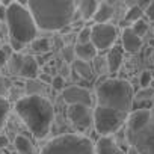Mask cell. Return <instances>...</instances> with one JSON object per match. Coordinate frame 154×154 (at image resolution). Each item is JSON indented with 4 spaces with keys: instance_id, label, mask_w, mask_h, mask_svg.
Wrapping results in <instances>:
<instances>
[{
    "instance_id": "obj_1",
    "label": "cell",
    "mask_w": 154,
    "mask_h": 154,
    "mask_svg": "<svg viewBox=\"0 0 154 154\" xmlns=\"http://www.w3.org/2000/svg\"><path fill=\"white\" fill-rule=\"evenodd\" d=\"M38 29L56 32L68 27L72 21L77 5L71 0H32L26 3Z\"/></svg>"
},
{
    "instance_id": "obj_2",
    "label": "cell",
    "mask_w": 154,
    "mask_h": 154,
    "mask_svg": "<svg viewBox=\"0 0 154 154\" xmlns=\"http://www.w3.org/2000/svg\"><path fill=\"white\" fill-rule=\"evenodd\" d=\"M15 110L36 139H44L48 134L54 119V109L45 97L26 95L15 103Z\"/></svg>"
},
{
    "instance_id": "obj_3",
    "label": "cell",
    "mask_w": 154,
    "mask_h": 154,
    "mask_svg": "<svg viewBox=\"0 0 154 154\" xmlns=\"http://www.w3.org/2000/svg\"><path fill=\"white\" fill-rule=\"evenodd\" d=\"M125 134L137 154H154V104L149 109L130 112Z\"/></svg>"
},
{
    "instance_id": "obj_4",
    "label": "cell",
    "mask_w": 154,
    "mask_h": 154,
    "mask_svg": "<svg viewBox=\"0 0 154 154\" xmlns=\"http://www.w3.org/2000/svg\"><path fill=\"white\" fill-rule=\"evenodd\" d=\"M134 92L131 85L122 79H107L97 88V106L130 115Z\"/></svg>"
},
{
    "instance_id": "obj_5",
    "label": "cell",
    "mask_w": 154,
    "mask_h": 154,
    "mask_svg": "<svg viewBox=\"0 0 154 154\" xmlns=\"http://www.w3.org/2000/svg\"><path fill=\"white\" fill-rule=\"evenodd\" d=\"M6 26L8 32L12 41H17L20 44L33 42L38 36V27L35 24V20L32 14L29 12L26 3L11 2V5L6 8Z\"/></svg>"
},
{
    "instance_id": "obj_6",
    "label": "cell",
    "mask_w": 154,
    "mask_h": 154,
    "mask_svg": "<svg viewBox=\"0 0 154 154\" xmlns=\"http://www.w3.org/2000/svg\"><path fill=\"white\" fill-rule=\"evenodd\" d=\"M41 154H95L91 139L82 134H62L51 139Z\"/></svg>"
},
{
    "instance_id": "obj_7",
    "label": "cell",
    "mask_w": 154,
    "mask_h": 154,
    "mask_svg": "<svg viewBox=\"0 0 154 154\" xmlns=\"http://www.w3.org/2000/svg\"><path fill=\"white\" fill-rule=\"evenodd\" d=\"M92 116H94L92 124L95 125V130H97L101 136H109V134L118 131V130L125 124L128 115L97 106Z\"/></svg>"
},
{
    "instance_id": "obj_8",
    "label": "cell",
    "mask_w": 154,
    "mask_h": 154,
    "mask_svg": "<svg viewBox=\"0 0 154 154\" xmlns=\"http://www.w3.org/2000/svg\"><path fill=\"white\" fill-rule=\"evenodd\" d=\"M118 30L113 24H95L91 27V44L97 48V51L110 50L116 41Z\"/></svg>"
},
{
    "instance_id": "obj_9",
    "label": "cell",
    "mask_w": 154,
    "mask_h": 154,
    "mask_svg": "<svg viewBox=\"0 0 154 154\" xmlns=\"http://www.w3.org/2000/svg\"><path fill=\"white\" fill-rule=\"evenodd\" d=\"M68 119L72 127L79 131H85L92 125L94 121V110L86 106H68Z\"/></svg>"
},
{
    "instance_id": "obj_10",
    "label": "cell",
    "mask_w": 154,
    "mask_h": 154,
    "mask_svg": "<svg viewBox=\"0 0 154 154\" xmlns=\"http://www.w3.org/2000/svg\"><path fill=\"white\" fill-rule=\"evenodd\" d=\"M63 101L68 106H92V95L88 89L80 86H68L62 91Z\"/></svg>"
},
{
    "instance_id": "obj_11",
    "label": "cell",
    "mask_w": 154,
    "mask_h": 154,
    "mask_svg": "<svg viewBox=\"0 0 154 154\" xmlns=\"http://www.w3.org/2000/svg\"><path fill=\"white\" fill-rule=\"evenodd\" d=\"M121 39H122V50H125L128 53H136L142 47V38H139L131 30V27H125L122 30Z\"/></svg>"
},
{
    "instance_id": "obj_12",
    "label": "cell",
    "mask_w": 154,
    "mask_h": 154,
    "mask_svg": "<svg viewBox=\"0 0 154 154\" xmlns=\"http://www.w3.org/2000/svg\"><path fill=\"white\" fill-rule=\"evenodd\" d=\"M94 151L97 154H125L110 136H101L97 140Z\"/></svg>"
},
{
    "instance_id": "obj_13",
    "label": "cell",
    "mask_w": 154,
    "mask_h": 154,
    "mask_svg": "<svg viewBox=\"0 0 154 154\" xmlns=\"http://www.w3.org/2000/svg\"><path fill=\"white\" fill-rule=\"evenodd\" d=\"M122 60H124V50L118 45H113L109 50L107 57H106V66H107L109 72H116L121 68Z\"/></svg>"
},
{
    "instance_id": "obj_14",
    "label": "cell",
    "mask_w": 154,
    "mask_h": 154,
    "mask_svg": "<svg viewBox=\"0 0 154 154\" xmlns=\"http://www.w3.org/2000/svg\"><path fill=\"white\" fill-rule=\"evenodd\" d=\"M38 71H39V65L36 62V59L32 54H27L23 57V65L20 69V75L26 77L27 80H33L38 77Z\"/></svg>"
},
{
    "instance_id": "obj_15",
    "label": "cell",
    "mask_w": 154,
    "mask_h": 154,
    "mask_svg": "<svg viewBox=\"0 0 154 154\" xmlns=\"http://www.w3.org/2000/svg\"><path fill=\"white\" fill-rule=\"evenodd\" d=\"M74 51H75V57L83 62H89L91 59H95L97 56V48L88 42V44H75L74 45Z\"/></svg>"
},
{
    "instance_id": "obj_16",
    "label": "cell",
    "mask_w": 154,
    "mask_h": 154,
    "mask_svg": "<svg viewBox=\"0 0 154 154\" xmlns=\"http://www.w3.org/2000/svg\"><path fill=\"white\" fill-rule=\"evenodd\" d=\"M113 6L107 2H103V3H98V8L95 11V15H94V20L97 24H107V21L113 17Z\"/></svg>"
},
{
    "instance_id": "obj_17",
    "label": "cell",
    "mask_w": 154,
    "mask_h": 154,
    "mask_svg": "<svg viewBox=\"0 0 154 154\" xmlns=\"http://www.w3.org/2000/svg\"><path fill=\"white\" fill-rule=\"evenodd\" d=\"M77 8H79L77 12H80L82 18L91 20L95 15V11L98 8V2H95V0H83V2H80L79 5H77Z\"/></svg>"
},
{
    "instance_id": "obj_18",
    "label": "cell",
    "mask_w": 154,
    "mask_h": 154,
    "mask_svg": "<svg viewBox=\"0 0 154 154\" xmlns=\"http://www.w3.org/2000/svg\"><path fill=\"white\" fill-rule=\"evenodd\" d=\"M47 94V85L42 83L38 79L33 80H27L26 82V95H39V97H45Z\"/></svg>"
},
{
    "instance_id": "obj_19",
    "label": "cell",
    "mask_w": 154,
    "mask_h": 154,
    "mask_svg": "<svg viewBox=\"0 0 154 154\" xmlns=\"http://www.w3.org/2000/svg\"><path fill=\"white\" fill-rule=\"evenodd\" d=\"M15 149H17V154H35V148L32 145V140L26 136L15 137Z\"/></svg>"
},
{
    "instance_id": "obj_20",
    "label": "cell",
    "mask_w": 154,
    "mask_h": 154,
    "mask_svg": "<svg viewBox=\"0 0 154 154\" xmlns=\"http://www.w3.org/2000/svg\"><path fill=\"white\" fill-rule=\"evenodd\" d=\"M71 65H72L74 72L79 75V77H82V79H91V75H92V68H91L89 62H83V60L75 59Z\"/></svg>"
},
{
    "instance_id": "obj_21",
    "label": "cell",
    "mask_w": 154,
    "mask_h": 154,
    "mask_svg": "<svg viewBox=\"0 0 154 154\" xmlns=\"http://www.w3.org/2000/svg\"><path fill=\"white\" fill-rule=\"evenodd\" d=\"M23 57L20 53H12L11 57H8V65H9V72L14 74V75H20V69H21V65H23Z\"/></svg>"
},
{
    "instance_id": "obj_22",
    "label": "cell",
    "mask_w": 154,
    "mask_h": 154,
    "mask_svg": "<svg viewBox=\"0 0 154 154\" xmlns=\"http://www.w3.org/2000/svg\"><path fill=\"white\" fill-rule=\"evenodd\" d=\"M142 15H143V11L137 5H131L125 12V21L127 23H136V21L142 20Z\"/></svg>"
},
{
    "instance_id": "obj_23",
    "label": "cell",
    "mask_w": 154,
    "mask_h": 154,
    "mask_svg": "<svg viewBox=\"0 0 154 154\" xmlns=\"http://www.w3.org/2000/svg\"><path fill=\"white\" fill-rule=\"evenodd\" d=\"M48 50H50V41L47 38H36L32 42V51L33 53L42 54V53H47Z\"/></svg>"
},
{
    "instance_id": "obj_24",
    "label": "cell",
    "mask_w": 154,
    "mask_h": 154,
    "mask_svg": "<svg viewBox=\"0 0 154 154\" xmlns=\"http://www.w3.org/2000/svg\"><path fill=\"white\" fill-rule=\"evenodd\" d=\"M9 110H11L9 101L6 98H0V130L3 128V125L6 122V118L9 115Z\"/></svg>"
},
{
    "instance_id": "obj_25",
    "label": "cell",
    "mask_w": 154,
    "mask_h": 154,
    "mask_svg": "<svg viewBox=\"0 0 154 154\" xmlns=\"http://www.w3.org/2000/svg\"><path fill=\"white\" fill-rule=\"evenodd\" d=\"M77 39V44H88L91 42V27H83L79 30V33H77L75 36Z\"/></svg>"
},
{
    "instance_id": "obj_26",
    "label": "cell",
    "mask_w": 154,
    "mask_h": 154,
    "mask_svg": "<svg viewBox=\"0 0 154 154\" xmlns=\"http://www.w3.org/2000/svg\"><path fill=\"white\" fill-rule=\"evenodd\" d=\"M62 57L66 63H72L75 60V51H74V45H65L62 48Z\"/></svg>"
},
{
    "instance_id": "obj_27",
    "label": "cell",
    "mask_w": 154,
    "mask_h": 154,
    "mask_svg": "<svg viewBox=\"0 0 154 154\" xmlns=\"http://www.w3.org/2000/svg\"><path fill=\"white\" fill-rule=\"evenodd\" d=\"M11 89V80L8 77L0 75V98H5Z\"/></svg>"
},
{
    "instance_id": "obj_28",
    "label": "cell",
    "mask_w": 154,
    "mask_h": 154,
    "mask_svg": "<svg viewBox=\"0 0 154 154\" xmlns=\"http://www.w3.org/2000/svg\"><path fill=\"white\" fill-rule=\"evenodd\" d=\"M131 30L140 38V36H143L145 33H146V30H148V24L143 21V20H139V21H136V23H133V27H131Z\"/></svg>"
},
{
    "instance_id": "obj_29",
    "label": "cell",
    "mask_w": 154,
    "mask_h": 154,
    "mask_svg": "<svg viewBox=\"0 0 154 154\" xmlns=\"http://www.w3.org/2000/svg\"><path fill=\"white\" fill-rule=\"evenodd\" d=\"M51 88L54 91H63L65 89V79H63V75H54L53 77Z\"/></svg>"
},
{
    "instance_id": "obj_30",
    "label": "cell",
    "mask_w": 154,
    "mask_h": 154,
    "mask_svg": "<svg viewBox=\"0 0 154 154\" xmlns=\"http://www.w3.org/2000/svg\"><path fill=\"white\" fill-rule=\"evenodd\" d=\"M154 97V91L148 86V88H142L137 94H136V98L137 100H149Z\"/></svg>"
},
{
    "instance_id": "obj_31",
    "label": "cell",
    "mask_w": 154,
    "mask_h": 154,
    "mask_svg": "<svg viewBox=\"0 0 154 154\" xmlns=\"http://www.w3.org/2000/svg\"><path fill=\"white\" fill-rule=\"evenodd\" d=\"M151 82H152L151 72H149V71H143V72L140 74V79H139V83H140V86H142V88H148Z\"/></svg>"
},
{
    "instance_id": "obj_32",
    "label": "cell",
    "mask_w": 154,
    "mask_h": 154,
    "mask_svg": "<svg viewBox=\"0 0 154 154\" xmlns=\"http://www.w3.org/2000/svg\"><path fill=\"white\" fill-rule=\"evenodd\" d=\"M143 12H145V15H146L151 21H154V2H149V5L146 6V9H145Z\"/></svg>"
},
{
    "instance_id": "obj_33",
    "label": "cell",
    "mask_w": 154,
    "mask_h": 154,
    "mask_svg": "<svg viewBox=\"0 0 154 154\" xmlns=\"http://www.w3.org/2000/svg\"><path fill=\"white\" fill-rule=\"evenodd\" d=\"M6 62H8V56L5 54V51L2 48H0V68H3L6 65Z\"/></svg>"
},
{
    "instance_id": "obj_34",
    "label": "cell",
    "mask_w": 154,
    "mask_h": 154,
    "mask_svg": "<svg viewBox=\"0 0 154 154\" xmlns=\"http://www.w3.org/2000/svg\"><path fill=\"white\" fill-rule=\"evenodd\" d=\"M38 80H41V82H42V83H45V85H47V83H48V85H51L53 77H50L48 74H47V75H45V74H42V75H39V79H38Z\"/></svg>"
},
{
    "instance_id": "obj_35",
    "label": "cell",
    "mask_w": 154,
    "mask_h": 154,
    "mask_svg": "<svg viewBox=\"0 0 154 154\" xmlns=\"http://www.w3.org/2000/svg\"><path fill=\"white\" fill-rule=\"evenodd\" d=\"M0 21H6V8L0 5Z\"/></svg>"
},
{
    "instance_id": "obj_36",
    "label": "cell",
    "mask_w": 154,
    "mask_h": 154,
    "mask_svg": "<svg viewBox=\"0 0 154 154\" xmlns=\"http://www.w3.org/2000/svg\"><path fill=\"white\" fill-rule=\"evenodd\" d=\"M8 145V137L3 136V134H0V148H3Z\"/></svg>"
},
{
    "instance_id": "obj_37",
    "label": "cell",
    "mask_w": 154,
    "mask_h": 154,
    "mask_svg": "<svg viewBox=\"0 0 154 154\" xmlns=\"http://www.w3.org/2000/svg\"><path fill=\"white\" fill-rule=\"evenodd\" d=\"M149 88H151V89H152V91H154V80H152V82H151V83H149Z\"/></svg>"
},
{
    "instance_id": "obj_38",
    "label": "cell",
    "mask_w": 154,
    "mask_h": 154,
    "mask_svg": "<svg viewBox=\"0 0 154 154\" xmlns=\"http://www.w3.org/2000/svg\"><path fill=\"white\" fill-rule=\"evenodd\" d=\"M12 154H17V152H12Z\"/></svg>"
}]
</instances>
